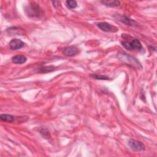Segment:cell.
<instances>
[{
	"instance_id": "12",
	"label": "cell",
	"mask_w": 157,
	"mask_h": 157,
	"mask_svg": "<svg viewBox=\"0 0 157 157\" xmlns=\"http://www.w3.org/2000/svg\"><path fill=\"white\" fill-rule=\"evenodd\" d=\"M55 69V67L52 66H44L41 68L39 70V72H43V73H46V72H51L53 71Z\"/></svg>"
},
{
	"instance_id": "8",
	"label": "cell",
	"mask_w": 157,
	"mask_h": 157,
	"mask_svg": "<svg viewBox=\"0 0 157 157\" xmlns=\"http://www.w3.org/2000/svg\"><path fill=\"white\" fill-rule=\"evenodd\" d=\"M27 60V58L24 55H16L12 58V62L15 64H23Z\"/></svg>"
},
{
	"instance_id": "13",
	"label": "cell",
	"mask_w": 157,
	"mask_h": 157,
	"mask_svg": "<svg viewBox=\"0 0 157 157\" xmlns=\"http://www.w3.org/2000/svg\"><path fill=\"white\" fill-rule=\"evenodd\" d=\"M66 6L69 9H73L75 8L77 6V2L74 1V0H68V1L66 2Z\"/></svg>"
},
{
	"instance_id": "11",
	"label": "cell",
	"mask_w": 157,
	"mask_h": 157,
	"mask_svg": "<svg viewBox=\"0 0 157 157\" xmlns=\"http://www.w3.org/2000/svg\"><path fill=\"white\" fill-rule=\"evenodd\" d=\"M90 77L95 78V79H98V80H108L109 78V77L106 75H99L96 74H90Z\"/></svg>"
},
{
	"instance_id": "4",
	"label": "cell",
	"mask_w": 157,
	"mask_h": 157,
	"mask_svg": "<svg viewBox=\"0 0 157 157\" xmlns=\"http://www.w3.org/2000/svg\"><path fill=\"white\" fill-rule=\"evenodd\" d=\"M128 145L134 151L139 152V151H143L145 150L146 147L143 143H142L140 141L131 139L128 142Z\"/></svg>"
},
{
	"instance_id": "7",
	"label": "cell",
	"mask_w": 157,
	"mask_h": 157,
	"mask_svg": "<svg viewBox=\"0 0 157 157\" xmlns=\"http://www.w3.org/2000/svg\"><path fill=\"white\" fill-rule=\"evenodd\" d=\"M119 21L120 22H122V23L127 25H130V26H138V24H137L135 21L132 19H130L129 18H127L125 16H121L119 18Z\"/></svg>"
},
{
	"instance_id": "9",
	"label": "cell",
	"mask_w": 157,
	"mask_h": 157,
	"mask_svg": "<svg viewBox=\"0 0 157 157\" xmlns=\"http://www.w3.org/2000/svg\"><path fill=\"white\" fill-rule=\"evenodd\" d=\"M101 3L106 6L112 7V8L117 7L120 5L119 2L115 1V0H104V1L101 2Z\"/></svg>"
},
{
	"instance_id": "10",
	"label": "cell",
	"mask_w": 157,
	"mask_h": 157,
	"mask_svg": "<svg viewBox=\"0 0 157 157\" xmlns=\"http://www.w3.org/2000/svg\"><path fill=\"white\" fill-rule=\"evenodd\" d=\"M0 119L3 122L12 123L14 121L15 117L10 114H2L0 115Z\"/></svg>"
},
{
	"instance_id": "5",
	"label": "cell",
	"mask_w": 157,
	"mask_h": 157,
	"mask_svg": "<svg viewBox=\"0 0 157 157\" xmlns=\"http://www.w3.org/2000/svg\"><path fill=\"white\" fill-rule=\"evenodd\" d=\"M25 44L23 41L18 39H14L9 43L10 49L12 50H18L22 49L24 46Z\"/></svg>"
},
{
	"instance_id": "3",
	"label": "cell",
	"mask_w": 157,
	"mask_h": 157,
	"mask_svg": "<svg viewBox=\"0 0 157 157\" xmlns=\"http://www.w3.org/2000/svg\"><path fill=\"white\" fill-rule=\"evenodd\" d=\"M96 25L100 28L102 31L104 32H117L119 31V28L117 27L109 24L107 22H99L96 24Z\"/></svg>"
},
{
	"instance_id": "2",
	"label": "cell",
	"mask_w": 157,
	"mask_h": 157,
	"mask_svg": "<svg viewBox=\"0 0 157 157\" xmlns=\"http://www.w3.org/2000/svg\"><path fill=\"white\" fill-rule=\"evenodd\" d=\"M27 15L31 17H40L43 14L41 8L35 3L30 5L26 9Z\"/></svg>"
},
{
	"instance_id": "6",
	"label": "cell",
	"mask_w": 157,
	"mask_h": 157,
	"mask_svg": "<svg viewBox=\"0 0 157 157\" xmlns=\"http://www.w3.org/2000/svg\"><path fill=\"white\" fill-rule=\"evenodd\" d=\"M78 52V49L75 46H69L66 47L63 50V53L68 56H73Z\"/></svg>"
},
{
	"instance_id": "1",
	"label": "cell",
	"mask_w": 157,
	"mask_h": 157,
	"mask_svg": "<svg viewBox=\"0 0 157 157\" xmlns=\"http://www.w3.org/2000/svg\"><path fill=\"white\" fill-rule=\"evenodd\" d=\"M122 45L128 50L141 51L143 49L141 42L137 39H133L132 41L130 42L123 41L122 42Z\"/></svg>"
}]
</instances>
